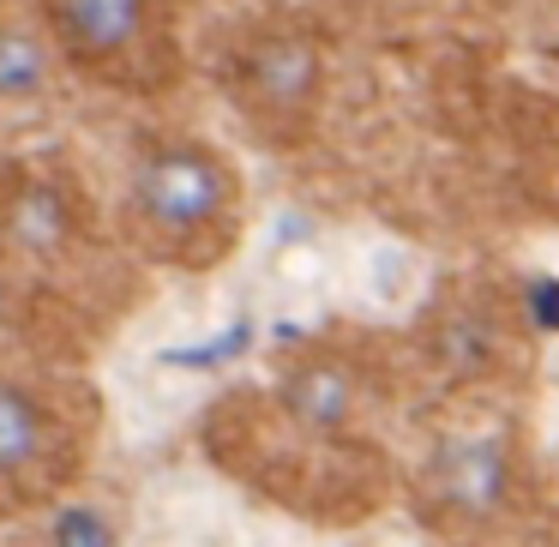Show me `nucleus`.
I'll return each mask as SVG.
<instances>
[{
	"label": "nucleus",
	"instance_id": "1",
	"mask_svg": "<svg viewBox=\"0 0 559 547\" xmlns=\"http://www.w3.org/2000/svg\"><path fill=\"white\" fill-rule=\"evenodd\" d=\"M133 223L163 247V253H187L193 241H205L211 229L229 223L235 205V181L229 163L211 145H193V139H163L145 157L133 163Z\"/></svg>",
	"mask_w": 559,
	"mask_h": 547
},
{
	"label": "nucleus",
	"instance_id": "7",
	"mask_svg": "<svg viewBox=\"0 0 559 547\" xmlns=\"http://www.w3.org/2000/svg\"><path fill=\"white\" fill-rule=\"evenodd\" d=\"M73 199H67V187L55 181H19L13 199H7V211H0V241H7V253L19 259H55L67 241H73Z\"/></svg>",
	"mask_w": 559,
	"mask_h": 547
},
{
	"label": "nucleus",
	"instance_id": "10",
	"mask_svg": "<svg viewBox=\"0 0 559 547\" xmlns=\"http://www.w3.org/2000/svg\"><path fill=\"white\" fill-rule=\"evenodd\" d=\"M43 547H121V523L91 499H61L43 523Z\"/></svg>",
	"mask_w": 559,
	"mask_h": 547
},
{
	"label": "nucleus",
	"instance_id": "13",
	"mask_svg": "<svg viewBox=\"0 0 559 547\" xmlns=\"http://www.w3.org/2000/svg\"><path fill=\"white\" fill-rule=\"evenodd\" d=\"M349 7H391V0H349Z\"/></svg>",
	"mask_w": 559,
	"mask_h": 547
},
{
	"label": "nucleus",
	"instance_id": "8",
	"mask_svg": "<svg viewBox=\"0 0 559 547\" xmlns=\"http://www.w3.org/2000/svg\"><path fill=\"white\" fill-rule=\"evenodd\" d=\"M43 31L49 25L0 7V109H31L55 91V49L61 43Z\"/></svg>",
	"mask_w": 559,
	"mask_h": 547
},
{
	"label": "nucleus",
	"instance_id": "2",
	"mask_svg": "<svg viewBox=\"0 0 559 547\" xmlns=\"http://www.w3.org/2000/svg\"><path fill=\"white\" fill-rule=\"evenodd\" d=\"M511 439L506 433H457L451 445H439L433 469V506L457 523H493L511 506Z\"/></svg>",
	"mask_w": 559,
	"mask_h": 547
},
{
	"label": "nucleus",
	"instance_id": "5",
	"mask_svg": "<svg viewBox=\"0 0 559 547\" xmlns=\"http://www.w3.org/2000/svg\"><path fill=\"white\" fill-rule=\"evenodd\" d=\"M55 481V409L0 379V499H31Z\"/></svg>",
	"mask_w": 559,
	"mask_h": 547
},
{
	"label": "nucleus",
	"instance_id": "12",
	"mask_svg": "<svg viewBox=\"0 0 559 547\" xmlns=\"http://www.w3.org/2000/svg\"><path fill=\"white\" fill-rule=\"evenodd\" d=\"M518 307L535 331H559V277H530L518 289Z\"/></svg>",
	"mask_w": 559,
	"mask_h": 547
},
{
	"label": "nucleus",
	"instance_id": "11",
	"mask_svg": "<svg viewBox=\"0 0 559 547\" xmlns=\"http://www.w3.org/2000/svg\"><path fill=\"white\" fill-rule=\"evenodd\" d=\"M247 343H253V325H229L217 343H193V349H169L163 361H175V367H217V361H235V355H247Z\"/></svg>",
	"mask_w": 559,
	"mask_h": 547
},
{
	"label": "nucleus",
	"instance_id": "9",
	"mask_svg": "<svg viewBox=\"0 0 559 547\" xmlns=\"http://www.w3.org/2000/svg\"><path fill=\"white\" fill-rule=\"evenodd\" d=\"M499 355H506V331L481 307H451L433 325V361L451 379H487L499 367Z\"/></svg>",
	"mask_w": 559,
	"mask_h": 547
},
{
	"label": "nucleus",
	"instance_id": "6",
	"mask_svg": "<svg viewBox=\"0 0 559 547\" xmlns=\"http://www.w3.org/2000/svg\"><path fill=\"white\" fill-rule=\"evenodd\" d=\"M277 409L307 439H343L361 415V373L349 361H301L277 385Z\"/></svg>",
	"mask_w": 559,
	"mask_h": 547
},
{
	"label": "nucleus",
	"instance_id": "4",
	"mask_svg": "<svg viewBox=\"0 0 559 547\" xmlns=\"http://www.w3.org/2000/svg\"><path fill=\"white\" fill-rule=\"evenodd\" d=\"M43 25L79 67H127L151 43V0H43Z\"/></svg>",
	"mask_w": 559,
	"mask_h": 547
},
{
	"label": "nucleus",
	"instance_id": "3",
	"mask_svg": "<svg viewBox=\"0 0 559 547\" xmlns=\"http://www.w3.org/2000/svg\"><path fill=\"white\" fill-rule=\"evenodd\" d=\"M319 79H325V55L307 31H271L241 67L247 109L265 115L271 127H301L319 103Z\"/></svg>",
	"mask_w": 559,
	"mask_h": 547
}]
</instances>
